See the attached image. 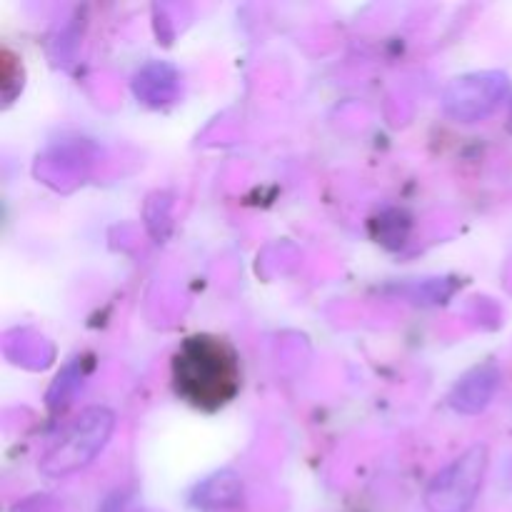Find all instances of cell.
<instances>
[{"mask_svg": "<svg viewBox=\"0 0 512 512\" xmlns=\"http://www.w3.org/2000/svg\"><path fill=\"white\" fill-rule=\"evenodd\" d=\"M173 388L193 408L215 413L238 395L240 355L218 335H193L173 355Z\"/></svg>", "mask_w": 512, "mask_h": 512, "instance_id": "obj_1", "label": "cell"}, {"mask_svg": "<svg viewBox=\"0 0 512 512\" xmlns=\"http://www.w3.org/2000/svg\"><path fill=\"white\" fill-rule=\"evenodd\" d=\"M110 430H113V413L110 410H88L70 425L68 433L58 440V445L45 455L43 470L50 475H63L90 463L95 453L105 445Z\"/></svg>", "mask_w": 512, "mask_h": 512, "instance_id": "obj_2", "label": "cell"}, {"mask_svg": "<svg viewBox=\"0 0 512 512\" xmlns=\"http://www.w3.org/2000/svg\"><path fill=\"white\" fill-rule=\"evenodd\" d=\"M488 450L483 445L465 450L448 465L428 488V505L435 512H463L470 508L480 483H483Z\"/></svg>", "mask_w": 512, "mask_h": 512, "instance_id": "obj_3", "label": "cell"}, {"mask_svg": "<svg viewBox=\"0 0 512 512\" xmlns=\"http://www.w3.org/2000/svg\"><path fill=\"white\" fill-rule=\"evenodd\" d=\"M503 88L505 78H498V75H465L445 90L443 108L455 120L473 123L493 110V105L503 95Z\"/></svg>", "mask_w": 512, "mask_h": 512, "instance_id": "obj_4", "label": "cell"}, {"mask_svg": "<svg viewBox=\"0 0 512 512\" xmlns=\"http://www.w3.org/2000/svg\"><path fill=\"white\" fill-rule=\"evenodd\" d=\"M495 380H498V375H495V370L490 365L468 373L458 383L453 398H450L453 400V408L460 410V413H478L488 403L490 395H493Z\"/></svg>", "mask_w": 512, "mask_h": 512, "instance_id": "obj_5", "label": "cell"}, {"mask_svg": "<svg viewBox=\"0 0 512 512\" xmlns=\"http://www.w3.org/2000/svg\"><path fill=\"white\" fill-rule=\"evenodd\" d=\"M153 73H155V80H158V78H160V80H168V83H160V95L153 93V90H150V93H148V88H135V93L143 95V98L148 100V103L158 105L160 98H168V95L173 93L175 75H173V70L165 68V65H153ZM153 85H155V88H158V83H153Z\"/></svg>", "mask_w": 512, "mask_h": 512, "instance_id": "obj_6", "label": "cell"}]
</instances>
